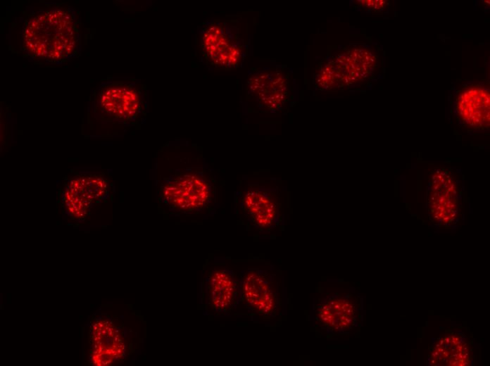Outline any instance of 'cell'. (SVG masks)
Returning a JSON list of instances; mask_svg holds the SVG:
<instances>
[{
	"mask_svg": "<svg viewBox=\"0 0 490 366\" xmlns=\"http://www.w3.org/2000/svg\"><path fill=\"white\" fill-rule=\"evenodd\" d=\"M241 298L248 307L263 316H270L277 307V296L270 279L263 271L249 269L239 281Z\"/></svg>",
	"mask_w": 490,
	"mask_h": 366,
	"instance_id": "4",
	"label": "cell"
},
{
	"mask_svg": "<svg viewBox=\"0 0 490 366\" xmlns=\"http://www.w3.org/2000/svg\"><path fill=\"white\" fill-rule=\"evenodd\" d=\"M242 206L252 222L258 227L269 228L276 222L277 206L266 191L250 189L243 198Z\"/></svg>",
	"mask_w": 490,
	"mask_h": 366,
	"instance_id": "12",
	"label": "cell"
},
{
	"mask_svg": "<svg viewBox=\"0 0 490 366\" xmlns=\"http://www.w3.org/2000/svg\"><path fill=\"white\" fill-rule=\"evenodd\" d=\"M360 310L357 301L350 296H332L325 299L316 310L318 320L334 333L351 329L356 323Z\"/></svg>",
	"mask_w": 490,
	"mask_h": 366,
	"instance_id": "6",
	"label": "cell"
},
{
	"mask_svg": "<svg viewBox=\"0 0 490 366\" xmlns=\"http://www.w3.org/2000/svg\"><path fill=\"white\" fill-rule=\"evenodd\" d=\"M429 186L427 208L430 217L441 225L455 222L459 199L453 177L446 170H437L431 176Z\"/></svg>",
	"mask_w": 490,
	"mask_h": 366,
	"instance_id": "3",
	"label": "cell"
},
{
	"mask_svg": "<svg viewBox=\"0 0 490 366\" xmlns=\"http://www.w3.org/2000/svg\"><path fill=\"white\" fill-rule=\"evenodd\" d=\"M250 82V88L265 106L275 109L284 102L287 94L286 81L277 72L261 74Z\"/></svg>",
	"mask_w": 490,
	"mask_h": 366,
	"instance_id": "14",
	"label": "cell"
},
{
	"mask_svg": "<svg viewBox=\"0 0 490 366\" xmlns=\"http://www.w3.org/2000/svg\"><path fill=\"white\" fill-rule=\"evenodd\" d=\"M211 182L200 173H183L167 179L161 189L163 201L172 210L191 213L211 201Z\"/></svg>",
	"mask_w": 490,
	"mask_h": 366,
	"instance_id": "2",
	"label": "cell"
},
{
	"mask_svg": "<svg viewBox=\"0 0 490 366\" xmlns=\"http://www.w3.org/2000/svg\"><path fill=\"white\" fill-rule=\"evenodd\" d=\"M490 94L486 88L470 85L460 92L456 102V110L460 120L475 130L489 127Z\"/></svg>",
	"mask_w": 490,
	"mask_h": 366,
	"instance_id": "5",
	"label": "cell"
},
{
	"mask_svg": "<svg viewBox=\"0 0 490 366\" xmlns=\"http://www.w3.org/2000/svg\"><path fill=\"white\" fill-rule=\"evenodd\" d=\"M206 292L208 304L219 313L230 311L241 298L239 282L227 269L213 270L206 279Z\"/></svg>",
	"mask_w": 490,
	"mask_h": 366,
	"instance_id": "8",
	"label": "cell"
},
{
	"mask_svg": "<svg viewBox=\"0 0 490 366\" xmlns=\"http://www.w3.org/2000/svg\"><path fill=\"white\" fill-rule=\"evenodd\" d=\"M78 42V31L71 13L63 9L42 12L26 25L23 46L32 56L60 61L72 55Z\"/></svg>",
	"mask_w": 490,
	"mask_h": 366,
	"instance_id": "1",
	"label": "cell"
},
{
	"mask_svg": "<svg viewBox=\"0 0 490 366\" xmlns=\"http://www.w3.org/2000/svg\"><path fill=\"white\" fill-rule=\"evenodd\" d=\"M125 346L121 333L111 322L100 321L92 329V363L108 365L120 359Z\"/></svg>",
	"mask_w": 490,
	"mask_h": 366,
	"instance_id": "10",
	"label": "cell"
},
{
	"mask_svg": "<svg viewBox=\"0 0 490 366\" xmlns=\"http://www.w3.org/2000/svg\"><path fill=\"white\" fill-rule=\"evenodd\" d=\"M107 191L106 181L99 176H82L72 179L66 187L63 198L71 215L84 216L93 201L102 198Z\"/></svg>",
	"mask_w": 490,
	"mask_h": 366,
	"instance_id": "7",
	"label": "cell"
},
{
	"mask_svg": "<svg viewBox=\"0 0 490 366\" xmlns=\"http://www.w3.org/2000/svg\"><path fill=\"white\" fill-rule=\"evenodd\" d=\"M473 353L467 337L452 332L438 339L429 353V365H470L473 362Z\"/></svg>",
	"mask_w": 490,
	"mask_h": 366,
	"instance_id": "9",
	"label": "cell"
},
{
	"mask_svg": "<svg viewBox=\"0 0 490 366\" xmlns=\"http://www.w3.org/2000/svg\"><path fill=\"white\" fill-rule=\"evenodd\" d=\"M359 4L365 7L374 10L382 11L387 4L386 1H358Z\"/></svg>",
	"mask_w": 490,
	"mask_h": 366,
	"instance_id": "15",
	"label": "cell"
},
{
	"mask_svg": "<svg viewBox=\"0 0 490 366\" xmlns=\"http://www.w3.org/2000/svg\"><path fill=\"white\" fill-rule=\"evenodd\" d=\"M100 105L111 115L128 120L134 118L141 108V99L136 89L123 84L104 87L100 94Z\"/></svg>",
	"mask_w": 490,
	"mask_h": 366,
	"instance_id": "11",
	"label": "cell"
},
{
	"mask_svg": "<svg viewBox=\"0 0 490 366\" xmlns=\"http://www.w3.org/2000/svg\"><path fill=\"white\" fill-rule=\"evenodd\" d=\"M203 42L208 56L215 65L232 67L238 62L239 49L230 42L220 27H211L205 33Z\"/></svg>",
	"mask_w": 490,
	"mask_h": 366,
	"instance_id": "13",
	"label": "cell"
}]
</instances>
